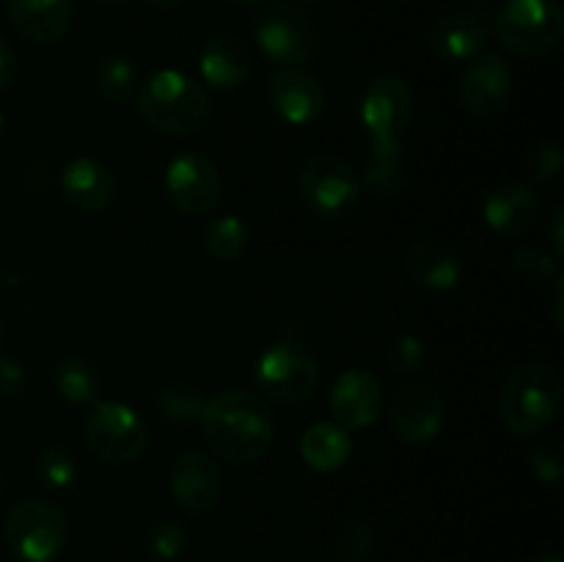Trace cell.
<instances>
[{
  "label": "cell",
  "instance_id": "obj_21",
  "mask_svg": "<svg viewBox=\"0 0 564 562\" xmlns=\"http://www.w3.org/2000/svg\"><path fill=\"white\" fill-rule=\"evenodd\" d=\"M198 69L207 86L220 88V91H235L251 75V53L246 42L235 33H213L202 44L198 53Z\"/></svg>",
  "mask_w": 564,
  "mask_h": 562
},
{
  "label": "cell",
  "instance_id": "obj_36",
  "mask_svg": "<svg viewBox=\"0 0 564 562\" xmlns=\"http://www.w3.org/2000/svg\"><path fill=\"white\" fill-rule=\"evenodd\" d=\"M28 386V375L22 364L11 356H0V395L20 397Z\"/></svg>",
  "mask_w": 564,
  "mask_h": 562
},
{
  "label": "cell",
  "instance_id": "obj_34",
  "mask_svg": "<svg viewBox=\"0 0 564 562\" xmlns=\"http://www.w3.org/2000/svg\"><path fill=\"white\" fill-rule=\"evenodd\" d=\"M523 169L532 182H551L562 171V152L554 141L534 143L523 158Z\"/></svg>",
  "mask_w": 564,
  "mask_h": 562
},
{
  "label": "cell",
  "instance_id": "obj_22",
  "mask_svg": "<svg viewBox=\"0 0 564 562\" xmlns=\"http://www.w3.org/2000/svg\"><path fill=\"white\" fill-rule=\"evenodd\" d=\"M405 273L422 290H455L457 281H460V257L444 242L422 240L408 251Z\"/></svg>",
  "mask_w": 564,
  "mask_h": 562
},
{
  "label": "cell",
  "instance_id": "obj_20",
  "mask_svg": "<svg viewBox=\"0 0 564 562\" xmlns=\"http://www.w3.org/2000/svg\"><path fill=\"white\" fill-rule=\"evenodd\" d=\"M485 220L499 237H521L540 220V196L523 182H505L485 202Z\"/></svg>",
  "mask_w": 564,
  "mask_h": 562
},
{
  "label": "cell",
  "instance_id": "obj_43",
  "mask_svg": "<svg viewBox=\"0 0 564 562\" xmlns=\"http://www.w3.org/2000/svg\"><path fill=\"white\" fill-rule=\"evenodd\" d=\"M3 127H6V116H3V110H0V136H3Z\"/></svg>",
  "mask_w": 564,
  "mask_h": 562
},
{
  "label": "cell",
  "instance_id": "obj_4",
  "mask_svg": "<svg viewBox=\"0 0 564 562\" xmlns=\"http://www.w3.org/2000/svg\"><path fill=\"white\" fill-rule=\"evenodd\" d=\"M496 36L521 58H543L560 47L564 14L556 0H505L496 11Z\"/></svg>",
  "mask_w": 564,
  "mask_h": 562
},
{
  "label": "cell",
  "instance_id": "obj_45",
  "mask_svg": "<svg viewBox=\"0 0 564 562\" xmlns=\"http://www.w3.org/2000/svg\"><path fill=\"white\" fill-rule=\"evenodd\" d=\"M105 3H121V0H105Z\"/></svg>",
  "mask_w": 564,
  "mask_h": 562
},
{
  "label": "cell",
  "instance_id": "obj_35",
  "mask_svg": "<svg viewBox=\"0 0 564 562\" xmlns=\"http://www.w3.org/2000/svg\"><path fill=\"white\" fill-rule=\"evenodd\" d=\"M512 264L521 275L532 281H556L562 275V264L556 257H549L540 248H521L512 257Z\"/></svg>",
  "mask_w": 564,
  "mask_h": 562
},
{
  "label": "cell",
  "instance_id": "obj_42",
  "mask_svg": "<svg viewBox=\"0 0 564 562\" xmlns=\"http://www.w3.org/2000/svg\"><path fill=\"white\" fill-rule=\"evenodd\" d=\"M231 3H264V0H231Z\"/></svg>",
  "mask_w": 564,
  "mask_h": 562
},
{
  "label": "cell",
  "instance_id": "obj_30",
  "mask_svg": "<svg viewBox=\"0 0 564 562\" xmlns=\"http://www.w3.org/2000/svg\"><path fill=\"white\" fill-rule=\"evenodd\" d=\"M187 545V527L180 518H160L147 532V549L158 562H174Z\"/></svg>",
  "mask_w": 564,
  "mask_h": 562
},
{
  "label": "cell",
  "instance_id": "obj_1",
  "mask_svg": "<svg viewBox=\"0 0 564 562\" xmlns=\"http://www.w3.org/2000/svg\"><path fill=\"white\" fill-rule=\"evenodd\" d=\"M202 424L215 455L226 463H235V466L262 461L273 446V411L257 391H220L204 406Z\"/></svg>",
  "mask_w": 564,
  "mask_h": 562
},
{
  "label": "cell",
  "instance_id": "obj_28",
  "mask_svg": "<svg viewBox=\"0 0 564 562\" xmlns=\"http://www.w3.org/2000/svg\"><path fill=\"white\" fill-rule=\"evenodd\" d=\"M248 229L237 215H218L204 226V251L218 262H235L246 251Z\"/></svg>",
  "mask_w": 564,
  "mask_h": 562
},
{
  "label": "cell",
  "instance_id": "obj_46",
  "mask_svg": "<svg viewBox=\"0 0 564 562\" xmlns=\"http://www.w3.org/2000/svg\"><path fill=\"white\" fill-rule=\"evenodd\" d=\"M303 3H314V0H303Z\"/></svg>",
  "mask_w": 564,
  "mask_h": 562
},
{
  "label": "cell",
  "instance_id": "obj_12",
  "mask_svg": "<svg viewBox=\"0 0 564 562\" xmlns=\"http://www.w3.org/2000/svg\"><path fill=\"white\" fill-rule=\"evenodd\" d=\"M516 75L505 55L479 53L457 80V99L471 116H494L510 102Z\"/></svg>",
  "mask_w": 564,
  "mask_h": 562
},
{
  "label": "cell",
  "instance_id": "obj_40",
  "mask_svg": "<svg viewBox=\"0 0 564 562\" xmlns=\"http://www.w3.org/2000/svg\"><path fill=\"white\" fill-rule=\"evenodd\" d=\"M534 562H562V556L560 554H543V556H538Z\"/></svg>",
  "mask_w": 564,
  "mask_h": 562
},
{
  "label": "cell",
  "instance_id": "obj_5",
  "mask_svg": "<svg viewBox=\"0 0 564 562\" xmlns=\"http://www.w3.org/2000/svg\"><path fill=\"white\" fill-rule=\"evenodd\" d=\"M3 538L20 562H53L66 543V516L47 499H22L9 510Z\"/></svg>",
  "mask_w": 564,
  "mask_h": 562
},
{
  "label": "cell",
  "instance_id": "obj_9",
  "mask_svg": "<svg viewBox=\"0 0 564 562\" xmlns=\"http://www.w3.org/2000/svg\"><path fill=\"white\" fill-rule=\"evenodd\" d=\"M83 433L91 455L110 466H130L141 461L149 446L147 422L121 402H94Z\"/></svg>",
  "mask_w": 564,
  "mask_h": 562
},
{
  "label": "cell",
  "instance_id": "obj_23",
  "mask_svg": "<svg viewBox=\"0 0 564 562\" xmlns=\"http://www.w3.org/2000/svg\"><path fill=\"white\" fill-rule=\"evenodd\" d=\"M352 441L345 428L336 422H317L303 433L301 439V457L314 472H336L350 461Z\"/></svg>",
  "mask_w": 564,
  "mask_h": 562
},
{
  "label": "cell",
  "instance_id": "obj_7",
  "mask_svg": "<svg viewBox=\"0 0 564 562\" xmlns=\"http://www.w3.org/2000/svg\"><path fill=\"white\" fill-rule=\"evenodd\" d=\"M253 380L262 400L297 406L317 391L319 364L306 347L295 342H275L257 358Z\"/></svg>",
  "mask_w": 564,
  "mask_h": 562
},
{
  "label": "cell",
  "instance_id": "obj_32",
  "mask_svg": "<svg viewBox=\"0 0 564 562\" xmlns=\"http://www.w3.org/2000/svg\"><path fill=\"white\" fill-rule=\"evenodd\" d=\"M386 361L394 369L397 375H411L419 372L427 361V350H424L422 339L413 334H400L386 350Z\"/></svg>",
  "mask_w": 564,
  "mask_h": 562
},
{
  "label": "cell",
  "instance_id": "obj_14",
  "mask_svg": "<svg viewBox=\"0 0 564 562\" xmlns=\"http://www.w3.org/2000/svg\"><path fill=\"white\" fill-rule=\"evenodd\" d=\"M490 36L488 28V6L471 3L468 9L449 11L438 17L427 31V44L441 61L455 64V61H471L485 50Z\"/></svg>",
  "mask_w": 564,
  "mask_h": 562
},
{
  "label": "cell",
  "instance_id": "obj_3",
  "mask_svg": "<svg viewBox=\"0 0 564 562\" xmlns=\"http://www.w3.org/2000/svg\"><path fill=\"white\" fill-rule=\"evenodd\" d=\"M562 391V378L551 364H521L512 369L499 395L501 422L516 435L543 433L560 413Z\"/></svg>",
  "mask_w": 564,
  "mask_h": 562
},
{
  "label": "cell",
  "instance_id": "obj_31",
  "mask_svg": "<svg viewBox=\"0 0 564 562\" xmlns=\"http://www.w3.org/2000/svg\"><path fill=\"white\" fill-rule=\"evenodd\" d=\"M336 551H339L341 560L347 562H361L367 556H372L375 551V532L367 521H345L336 532Z\"/></svg>",
  "mask_w": 564,
  "mask_h": 562
},
{
  "label": "cell",
  "instance_id": "obj_37",
  "mask_svg": "<svg viewBox=\"0 0 564 562\" xmlns=\"http://www.w3.org/2000/svg\"><path fill=\"white\" fill-rule=\"evenodd\" d=\"M17 77V55L11 44L0 36V91L9 88Z\"/></svg>",
  "mask_w": 564,
  "mask_h": 562
},
{
  "label": "cell",
  "instance_id": "obj_13",
  "mask_svg": "<svg viewBox=\"0 0 564 562\" xmlns=\"http://www.w3.org/2000/svg\"><path fill=\"white\" fill-rule=\"evenodd\" d=\"M391 428L405 444H430L438 439L446 419L444 397L430 383H408L391 397Z\"/></svg>",
  "mask_w": 564,
  "mask_h": 562
},
{
  "label": "cell",
  "instance_id": "obj_19",
  "mask_svg": "<svg viewBox=\"0 0 564 562\" xmlns=\"http://www.w3.org/2000/svg\"><path fill=\"white\" fill-rule=\"evenodd\" d=\"M9 22L22 39L36 44L61 42L72 31V0H3Z\"/></svg>",
  "mask_w": 564,
  "mask_h": 562
},
{
  "label": "cell",
  "instance_id": "obj_6",
  "mask_svg": "<svg viewBox=\"0 0 564 562\" xmlns=\"http://www.w3.org/2000/svg\"><path fill=\"white\" fill-rule=\"evenodd\" d=\"M253 39L270 61L284 66H301L312 61L323 47L317 25L301 6L275 0L259 11L253 22Z\"/></svg>",
  "mask_w": 564,
  "mask_h": 562
},
{
  "label": "cell",
  "instance_id": "obj_27",
  "mask_svg": "<svg viewBox=\"0 0 564 562\" xmlns=\"http://www.w3.org/2000/svg\"><path fill=\"white\" fill-rule=\"evenodd\" d=\"M204 406H207V400H204L202 389L196 383H187V380H171V383L160 386L158 391V408L171 424L198 422Z\"/></svg>",
  "mask_w": 564,
  "mask_h": 562
},
{
  "label": "cell",
  "instance_id": "obj_41",
  "mask_svg": "<svg viewBox=\"0 0 564 562\" xmlns=\"http://www.w3.org/2000/svg\"><path fill=\"white\" fill-rule=\"evenodd\" d=\"M6 490V474H3V468H0V494H3Z\"/></svg>",
  "mask_w": 564,
  "mask_h": 562
},
{
  "label": "cell",
  "instance_id": "obj_17",
  "mask_svg": "<svg viewBox=\"0 0 564 562\" xmlns=\"http://www.w3.org/2000/svg\"><path fill=\"white\" fill-rule=\"evenodd\" d=\"M330 413L345 430H364L383 413V386L367 369H347L330 389Z\"/></svg>",
  "mask_w": 564,
  "mask_h": 562
},
{
  "label": "cell",
  "instance_id": "obj_10",
  "mask_svg": "<svg viewBox=\"0 0 564 562\" xmlns=\"http://www.w3.org/2000/svg\"><path fill=\"white\" fill-rule=\"evenodd\" d=\"M165 198L185 215H207L224 198L220 171L207 154L182 152L165 165Z\"/></svg>",
  "mask_w": 564,
  "mask_h": 562
},
{
  "label": "cell",
  "instance_id": "obj_44",
  "mask_svg": "<svg viewBox=\"0 0 564 562\" xmlns=\"http://www.w3.org/2000/svg\"><path fill=\"white\" fill-rule=\"evenodd\" d=\"M0 339H3V317H0Z\"/></svg>",
  "mask_w": 564,
  "mask_h": 562
},
{
  "label": "cell",
  "instance_id": "obj_25",
  "mask_svg": "<svg viewBox=\"0 0 564 562\" xmlns=\"http://www.w3.org/2000/svg\"><path fill=\"white\" fill-rule=\"evenodd\" d=\"M367 187L372 196H397L405 185V154H402V143H383V147H372V158H369L367 171Z\"/></svg>",
  "mask_w": 564,
  "mask_h": 562
},
{
  "label": "cell",
  "instance_id": "obj_26",
  "mask_svg": "<svg viewBox=\"0 0 564 562\" xmlns=\"http://www.w3.org/2000/svg\"><path fill=\"white\" fill-rule=\"evenodd\" d=\"M94 83H97V91L113 105L132 102L138 86H141L135 64L127 55H105L97 64V72H94Z\"/></svg>",
  "mask_w": 564,
  "mask_h": 562
},
{
  "label": "cell",
  "instance_id": "obj_24",
  "mask_svg": "<svg viewBox=\"0 0 564 562\" xmlns=\"http://www.w3.org/2000/svg\"><path fill=\"white\" fill-rule=\"evenodd\" d=\"M53 380L58 395L72 406H94L99 400V391H102V378H99L97 367L80 356L64 358L55 367Z\"/></svg>",
  "mask_w": 564,
  "mask_h": 562
},
{
  "label": "cell",
  "instance_id": "obj_2",
  "mask_svg": "<svg viewBox=\"0 0 564 562\" xmlns=\"http://www.w3.org/2000/svg\"><path fill=\"white\" fill-rule=\"evenodd\" d=\"M138 116L160 136L185 138L202 130L213 114L204 83L182 69H160L138 86Z\"/></svg>",
  "mask_w": 564,
  "mask_h": 562
},
{
  "label": "cell",
  "instance_id": "obj_18",
  "mask_svg": "<svg viewBox=\"0 0 564 562\" xmlns=\"http://www.w3.org/2000/svg\"><path fill=\"white\" fill-rule=\"evenodd\" d=\"M58 191L69 207L94 215L110 207L116 198V176L105 163L94 158H77L64 165L58 176Z\"/></svg>",
  "mask_w": 564,
  "mask_h": 562
},
{
  "label": "cell",
  "instance_id": "obj_15",
  "mask_svg": "<svg viewBox=\"0 0 564 562\" xmlns=\"http://www.w3.org/2000/svg\"><path fill=\"white\" fill-rule=\"evenodd\" d=\"M224 477L207 452L187 450L171 466V496L191 516H204L220 499Z\"/></svg>",
  "mask_w": 564,
  "mask_h": 562
},
{
  "label": "cell",
  "instance_id": "obj_33",
  "mask_svg": "<svg viewBox=\"0 0 564 562\" xmlns=\"http://www.w3.org/2000/svg\"><path fill=\"white\" fill-rule=\"evenodd\" d=\"M529 463H532V472L540 483L560 485L564 477V450L560 441L545 439L529 452Z\"/></svg>",
  "mask_w": 564,
  "mask_h": 562
},
{
  "label": "cell",
  "instance_id": "obj_8",
  "mask_svg": "<svg viewBox=\"0 0 564 562\" xmlns=\"http://www.w3.org/2000/svg\"><path fill=\"white\" fill-rule=\"evenodd\" d=\"M361 180L347 160L336 154H314L297 174V193L303 204L319 218H345L361 202Z\"/></svg>",
  "mask_w": 564,
  "mask_h": 562
},
{
  "label": "cell",
  "instance_id": "obj_29",
  "mask_svg": "<svg viewBox=\"0 0 564 562\" xmlns=\"http://www.w3.org/2000/svg\"><path fill=\"white\" fill-rule=\"evenodd\" d=\"M36 477L39 483L47 490H55V494H64L80 477V466H77V457L72 455L66 446L53 444L47 450L39 452L36 457Z\"/></svg>",
  "mask_w": 564,
  "mask_h": 562
},
{
  "label": "cell",
  "instance_id": "obj_38",
  "mask_svg": "<svg viewBox=\"0 0 564 562\" xmlns=\"http://www.w3.org/2000/svg\"><path fill=\"white\" fill-rule=\"evenodd\" d=\"M562 220H564L562 209H556V213H554V220H551V242H554V257H556V259H560L562 253H564V242H562Z\"/></svg>",
  "mask_w": 564,
  "mask_h": 562
},
{
  "label": "cell",
  "instance_id": "obj_39",
  "mask_svg": "<svg viewBox=\"0 0 564 562\" xmlns=\"http://www.w3.org/2000/svg\"><path fill=\"white\" fill-rule=\"evenodd\" d=\"M152 9H160V11H174L180 9V6H185V0H147Z\"/></svg>",
  "mask_w": 564,
  "mask_h": 562
},
{
  "label": "cell",
  "instance_id": "obj_16",
  "mask_svg": "<svg viewBox=\"0 0 564 562\" xmlns=\"http://www.w3.org/2000/svg\"><path fill=\"white\" fill-rule=\"evenodd\" d=\"M270 105L286 125H312L325 114V88L303 66H284L270 77Z\"/></svg>",
  "mask_w": 564,
  "mask_h": 562
},
{
  "label": "cell",
  "instance_id": "obj_11",
  "mask_svg": "<svg viewBox=\"0 0 564 562\" xmlns=\"http://www.w3.org/2000/svg\"><path fill=\"white\" fill-rule=\"evenodd\" d=\"M413 91L400 75H378L361 97V121L372 147L402 143V132L411 125Z\"/></svg>",
  "mask_w": 564,
  "mask_h": 562
}]
</instances>
